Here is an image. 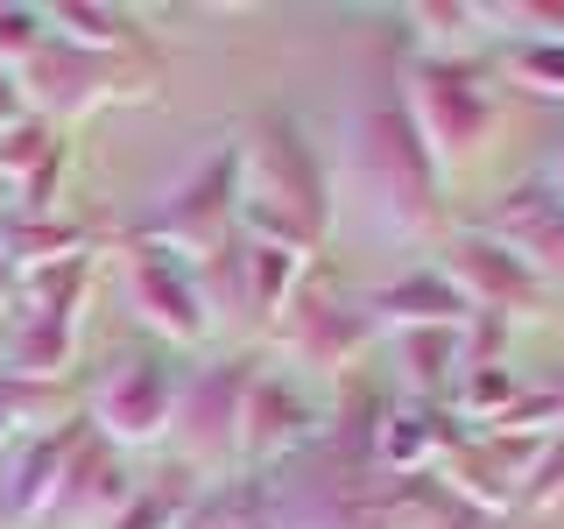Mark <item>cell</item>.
Wrapping results in <instances>:
<instances>
[{
    "instance_id": "obj_1",
    "label": "cell",
    "mask_w": 564,
    "mask_h": 529,
    "mask_svg": "<svg viewBox=\"0 0 564 529\" xmlns=\"http://www.w3.org/2000/svg\"><path fill=\"white\" fill-rule=\"evenodd\" d=\"M261 529H494L480 508H466L437 473H381L375 458L304 452V466L269 487Z\"/></svg>"
},
{
    "instance_id": "obj_2",
    "label": "cell",
    "mask_w": 564,
    "mask_h": 529,
    "mask_svg": "<svg viewBox=\"0 0 564 529\" xmlns=\"http://www.w3.org/2000/svg\"><path fill=\"white\" fill-rule=\"evenodd\" d=\"M234 155H240L234 234L261 240V247L311 255V247L332 234V184H325V170H317L304 128H296L290 114H261L254 128L234 141Z\"/></svg>"
},
{
    "instance_id": "obj_3",
    "label": "cell",
    "mask_w": 564,
    "mask_h": 529,
    "mask_svg": "<svg viewBox=\"0 0 564 529\" xmlns=\"http://www.w3.org/2000/svg\"><path fill=\"white\" fill-rule=\"evenodd\" d=\"M352 155H360L367 205L381 212L388 234H402V240L431 234L437 205H445V176H437L431 149L416 141L410 114H402V99H388V106H375V114L360 120V134H352Z\"/></svg>"
},
{
    "instance_id": "obj_4",
    "label": "cell",
    "mask_w": 564,
    "mask_h": 529,
    "mask_svg": "<svg viewBox=\"0 0 564 529\" xmlns=\"http://www.w3.org/2000/svg\"><path fill=\"white\" fill-rule=\"evenodd\" d=\"M402 114H410L416 141L431 149L437 176L466 170L473 155L487 149V134H494L487 71L473 57H416L410 78H402Z\"/></svg>"
},
{
    "instance_id": "obj_5",
    "label": "cell",
    "mask_w": 564,
    "mask_h": 529,
    "mask_svg": "<svg viewBox=\"0 0 564 529\" xmlns=\"http://www.w3.org/2000/svg\"><path fill=\"white\" fill-rule=\"evenodd\" d=\"M14 78H22V99L35 120H85V114H106V106H128V99H155L149 50L141 57H99V50H78L64 35H50Z\"/></svg>"
},
{
    "instance_id": "obj_6",
    "label": "cell",
    "mask_w": 564,
    "mask_h": 529,
    "mask_svg": "<svg viewBox=\"0 0 564 529\" xmlns=\"http://www.w3.org/2000/svg\"><path fill=\"white\" fill-rule=\"evenodd\" d=\"M176 402H184V375L163 353H128L93 381V438L113 452H149L176 431Z\"/></svg>"
},
{
    "instance_id": "obj_7",
    "label": "cell",
    "mask_w": 564,
    "mask_h": 529,
    "mask_svg": "<svg viewBox=\"0 0 564 529\" xmlns=\"http://www.w3.org/2000/svg\"><path fill=\"white\" fill-rule=\"evenodd\" d=\"M234 212H240V155H234V141H226L205 170H191L163 198V212L149 219L141 240L170 247V255H184V261H212L234 240Z\"/></svg>"
},
{
    "instance_id": "obj_8",
    "label": "cell",
    "mask_w": 564,
    "mask_h": 529,
    "mask_svg": "<svg viewBox=\"0 0 564 529\" xmlns=\"http://www.w3.org/2000/svg\"><path fill=\"white\" fill-rule=\"evenodd\" d=\"M275 339H282V353H296L304 367H317V375H346V367L367 353V339H375V325H367V311L346 304L339 276L304 269L290 311L275 317Z\"/></svg>"
},
{
    "instance_id": "obj_9",
    "label": "cell",
    "mask_w": 564,
    "mask_h": 529,
    "mask_svg": "<svg viewBox=\"0 0 564 529\" xmlns=\"http://www.w3.org/2000/svg\"><path fill=\"white\" fill-rule=\"evenodd\" d=\"M128 304L134 317L170 346H198L212 332V311H205V290H198V261L170 255L155 240H134L128 247Z\"/></svg>"
},
{
    "instance_id": "obj_10",
    "label": "cell",
    "mask_w": 564,
    "mask_h": 529,
    "mask_svg": "<svg viewBox=\"0 0 564 529\" xmlns=\"http://www.w3.org/2000/svg\"><path fill=\"white\" fill-rule=\"evenodd\" d=\"M317 438H325V410H317L290 375H261V367H254L247 402H240V473L304 458Z\"/></svg>"
},
{
    "instance_id": "obj_11",
    "label": "cell",
    "mask_w": 564,
    "mask_h": 529,
    "mask_svg": "<svg viewBox=\"0 0 564 529\" xmlns=\"http://www.w3.org/2000/svg\"><path fill=\"white\" fill-rule=\"evenodd\" d=\"M445 276H452V290L473 304V317H529L543 304V276L529 269L522 255H508L494 234H458L445 247Z\"/></svg>"
},
{
    "instance_id": "obj_12",
    "label": "cell",
    "mask_w": 564,
    "mask_h": 529,
    "mask_svg": "<svg viewBox=\"0 0 564 529\" xmlns=\"http://www.w3.org/2000/svg\"><path fill=\"white\" fill-rule=\"evenodd\" d=\"M254 381V360H219L205 367V381L184 388L176 423H191V458L212 473H240V402Z\"/></svg>"
},
{
    "instance_id": "obj_13",
    "label": "cell",
    "mask_w": 564,
    "mask_h": 529,
    "mask_svg": "<svg viewBox=\"0 0 564 529\" xmlns=\"http://www.w3.org/2000/svg\"><path fill=\"white\" fill-rule=\"evenodd\" d=\"M466 423H458L445 402H395V410H381V431H375V466L381 473H402V481H416V473H445V458L466 445Z\"/></svg>"
},
{
    "instance_id": "obj_14",
    "label": "cell",
    "mask_w": 564,
    "mask_h": 529,
    "mask_svg": "<svg viewBox=\"0 0 564 529\" xmlns=\"http://www.w3.org/2000/svg\"><path fill=\"white\" fill-rule=\"evenodd\" d=\"M134 494V473L120 466L113 445H99V438H85L78 452H70V473L57 487V508H50V529H106L128 508Z\"/></svg>"
},
{
    "instance_id": "obj_15",
    "label": "cell",
    "mask_w": 564,
    "mask_h": 529,
    "mask_svg": "<svg viewBox=\"0 0 564 529\" xmlns=\"http://www.w3.org/2000/svg\"><path fill=\"white\" fill-rule=\"evenodd\" d=\"M85 445L78 423H64V431H35L22 458H14L8 487H0V522L8 529H29V522H50V508H57V487L70 473V452Z\"/></svg>"
},
{
    "instance_id": "obj_16",
    "label": "cell",
    "mask_w": 564,
    "mask_h": 529,
    "mask_svg": "<svg viewBox=\"0 0 564 529\" xmlns=\"http://www.w3.org/2000/svg\"><path fill=\"white\" fill-rule=\"evenodd\" d=\"M480 234H494L508 255H522L536 276H564V198L543 176L522 184V191H508L501 212H494V226H480Z\"/></svg>"
},
{
    "instance_id": "obj_17",
    "label": "cell",
    "mask_w": 564,
    "mask_h": 529,
    "mask_svg": "<svg viewBox=\"0 0 564 529\" xmlns=\"http://www.w3.org/2000/svg\"><path fill=\"white\" fill-rule=\"evenodd\" d=\"M85 353V325L70 317H43V311H14L8 353H0V381L14 388H57Z\"/></svg>"
},
{
    "instance_id": "obj_18",
    "label": "cell",
    "mask_w": 564,
    "mask_h": 529,
    "mask_svg": "<svg viewBox=\"0 0 564 529\" xmlns=\"http://www.w3.org/2000/svg\"><path fill=\"white\" fill-rule=\"evenodd\" d=\"M367 325H381V332L458 325V332H466V325H473V304L452 290V276H445V269H410V276L388 282V290L367 296Z\"/></svg>"
},
{
    "instance_id": "obj_19",
    "label": "cell",
    "mask_w": 564,
    "mask_h": 529,
    "mask_svg": "<svg viewBox=\"0 0 564 529\" xmlns=\"http://www.w3.org/2000/svg\"><path fill=\"white\" fill-rule=\"evenodd\" d=\"M0 255H8L14 282H22L35 269H57V261H85L93 255V234H85L78 219H64V212H50V219H14V212H0Z\"/></svg>"
},
{
    "instance_id": "obj_20",
    "label": "cell",
    "mask_w": 564,
    "mask_h": 529,
    "mask_svg": "<svg viewBox=\"0 0 564 529\" xmlns=\"http://www.w3.org/2000/svg\"><path fill=\"white\" fill-rule=\"evenodd\" d=\"M402 360V381H410L416 402H445L452 381L466 375V332L458 325H423V332H388Z\"/></svg>"
},
{
    "instance_id": "obj_21",
    "label": "cell",
    "mask_w": 564,
    "mask_h": 529,
    "mask_svg": "<svg viewBox=\"0 0 564 529\" xmlns=\"http://www.w3.org/2000/svg\"><path fill=\"white\" fill-rule=\"evenodd\" d=\"M311 255H290V247H261V240H240V317L275 332V317L290 311L296 282H304Z\"/></svg>"
},
{
    "instance_id": "obj_22",
    "label": "cell",
    "mask_w": 564,
    "mask_h": 529,
    "mask_svg": "<svg viewBox=\"0 0 564 529\" xmlns=\"http://www.w3.org/2000/svg\"><path fill=\"white\" fill-rule=\"evenodd\" d=\"M191 516H198V473L163 466V473H149V481H134L128 508H120L106 529H184Z\"/></svg>"
},
{
    "instance_id": "obj_23",
    "label": "cell",
    "mask_w": 564,
    "mask_h": 529,
    "mask_svg": "<svg viewBox=\"0 0 564 529\" xmlns=\"http://www.w3.org/2000/svg\"><path fill=\"white\" fill-rule=\"evenodd\" d=\"M43 22L50 35H64V43H78V50H99V57H141V29H134V14H120V8H93V0H57V8H43Z\"/></svg>"
},
{
    "instance_id": "obj_24",
    "label": "cell",
    "mask_w": 564,
    "mask_h": 529,
    "mask_svg": "<svg viewBox=\"0 0 564 529\" xmlns=\"http://www.w3.org/2000/svg\"><path fill=\"white\" fill-rule=\"evenodd\" d=\"M529 396V381L516 375L508 360H487V367H466V375L452 381V396H445V410L466 423V431H494L516 402Z\"/></svg>"
},
{
    "instance_id": "obj_25",
    "label": "cell",
    "mask_w": 564,
    "mask_h": 529,
    "mask_svg": "<svg viewBox=\"0 0 564 529\" xmlns=\"http://www.w3.org/2000/svg\"><path fill=\"white\" fill-rule=\"evenodd\" d=\"M494 71L529 99H564V43L557 35H494Z\"/></svg>"
},
{
    "instance_id": "obj_26",
    "label": "cell",
    "mask_w": 564,
    "mask_h": 529,
    "mask_svg": "<svg viewBox=\"0 0 564 529\" xmlns=\"http://www.w3.org/2000/svg\"><path fill=\"white\" fill-rule=\"evenodd\" d=\"M14 296H22V311H43V317H70V325H85V296H93V255L22 276V282H14Z\"/></svg>"
},
{
    "instance_id": "obj_27",
    "label": "cell",
    "mask_w": 564,
    "mask_h": 529,
    "mask_svg": "<svg viewBox=\"0 0 564 529\" xmlns=\"http://www.w3.org/2000/svg\"><path fill=\"white\" fill-rule=\"evenodd\" d=\"M423 57H466L487 35V8H458V0H431V8H410Z\"/></svg>"
},
{
    "instance_id": "obj_28",
    "label": "cell",
    "mask_w": 564,
    "mask_h": 529,
    "mask_svg": "<svg viewBox=\"0 0 564 529\" xmlns=\"http://www.w3.org/2000/svg\"><path fill=\"white\" fill-rule=\"evenodd\" d=\"M50 43L43 8H22V0H0V71H22L35 50Z\"/></svg>"
},
{
    "instance_id": "obj_29",
    "label": "cell",
    "mask_w": 564,
    "mask_h": 529,
    "mask_svg": "<svg viewBox=\"0 0 564 529\" xmlns=\"http://www.w3.org/2000/svg\"><path fill=\"white\" fill-rule=\"evenodd\" d=\"M551 501H564V431L543 445L536 473H529V487H522V508H551Z\"/></svg>"
},
{
    "instance_id": "obj_30",
    "label": "cell",
    "mask_w": 564,
    "mask_h": 529,
    "mask_svg": "<svg viewBox=\"0 0 564 529\" xmlns=\"http://www.w3.org/2000/svg\"><path fill=\"white\" fill-rule=\"evenodd\" d=\"M50 402V388H14V381H0V452L22 438V423L35 417Z\"/></svg>"
},
{
    "instance_id": "obj_31",
    "label": "cell",
    "mask_w": 564,
    "mask_h": 529,
    "mask_svg": "<svg viewBox=\"0 0 564 529\" xmlns=\"http://www.w3.org/2000/svg\"><path fill=\"white\" fill-rule=\"evenodd\" d=\"M22 120H35L29 99H22V78H14V71H0V134H14Z\"/></svg>"
},
{
    "instance_id": "obj_32",
    "label": "cell",
    "mask_w": 564,
    "mask_h": 529,
    "mask_svg": "<svg viewBox=\"0 0 564 529\" xmlns=\"http://www.w3.org/2000/svg\"><path fill=\"white\" fill-rule=\"evenodd\" d=\"M8 212V205H0ZM0 296H14V269H8V255H0Z\"/></svg>"
},
{
    "instance_id": "obj_33",
    "label": "cell",
    "mask_w": 564,
    "mask_h": 529,
    "mask_svg": "<svg viewBox=\"0 0 564 529\" xmlns=\"http://www.w3.org/2000/svg\"><path fill=\"white\" fill-rule=\"evenodd\" d=\"M551 402H557V417H564V375H557V381H551Z\"/></svg>"
}]
</instances>
